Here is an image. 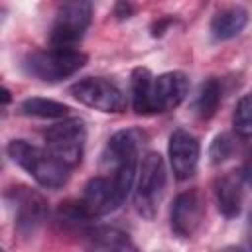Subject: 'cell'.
<instances>
[{
  "mask_svg": "<svg viewBox=\"0 0 252 252\" xmlns=\"http://www.w3.org/2000/svg\"><path fill=\"white\" fill-rule=\"evenodd\" d=\"M22 112L26 116H35V118H49V120H61L69 116V106L51 98H41V96H32L26 98L20 104Z\"/></svg>",
  "mask_w": 252,
  "mask_h": 252,
  "instance_id": "cell-16",
  "label": "cell"
},
{
  "mask_svg": "<svg viewBox=\"0 0 252 252\" xmlns=\"http://www.w3.org/2000/svg\"><path fill=\"white\" fill-rule=\"evenodd\" d=\"M71 94L85 106L106 114H120L126 110V94L114 83L102 77H85L71 87Z\"/></svg>",
  "mask_w": 252,
  "mask_h": 252,
  "instance_id": "cell-6",
  "label": "cell"
},
{
  "mask_svg": "<svg viewBox=\"0 0 252 252\" xmlns=\"http://www.w3.org/2000/svg\"><path fill=\"white\" fill-rule=\"evenodd\" d=\"M138 179L134 189V207L144 219H154L165 193L167 171L163 158L158 152H148L138 165Z\"/></svg>",
  "mask_w": 252,
  "mask_h": 252,
  "instance_id": "cell-3",
  "label": "cell"
},
{
  "mask_svg": "<svg viewBox=\"0 0 252 252\" xmlns=\"http://www.w3.org/2000/svg\"><path fill=\"white\" fill-rule=\"evenodd\" d=\"M85 238L91 248L98 250H134L130 236L114 226H93L85 230Z\"/></svg>",
  "mask_w": 252,
  "mask_h": 252,
  "instance_id": "cell-14",
  "label": "cell"
},
{
  "mask_svg": "<svg viewBox=\"0 0 252 252\" xmlns=\"http://www.w3.org/2000/svg\"><path fill=\"white\" fill-rule=\"evenodd\" d=\"M167 156H169V163H171V171L175 179L183 181L195 173L199 156H201V146L191 132L177 128L169 136Z\"/></svg>",
  "mask_w": 252,
  "mask_h": 252,
  "instance_id": "cell-10",
  "label": "cell"
},
{
  "mask_svg": "<svg viewBox=\"0 0 252 252\" xmlns=\"http://www.w3.org/2000/svg\"><path fill=\"white\" fill-rule=\"evenodd\" d=\"M8 197H10V205L14 207L16 230L24 236L33 234L47 217L45 199L28 187H18V189L14 187Z\"/></svg>",
  "mask_w": 252,
  "mask_h": 252,
  "instance_id": "cell-7",
  "label": "cell"
},
{
  "mask_svg": "<svg viewBox=\"0 0 252 252\" xmlns=\"http://www.w3.org/2000/svg\"><path fill=\"white\" fill-rule=\"evenodd\" d=\"M236 152V144H234V138L230 134H219L213 144H211V150H209V156H211V161L213 163H222L226 161L228 158H232V154Z\"/></svg>",
  "mask_w": 252,
  "mask_h": 252,
  "instance_id": "cell-19",
  "label": "cell"
},
{
  "mask_svg": "<svg viewBox=\"0 0 252 252\" xmlns=\"http://www.w3.org/2000/svg\"><path fill=\"white\" fill-rule=\"evenodd\" d=\"M215 199L219 211L226 219H234L242 211V185L236 175H222L215 181Z\"/></svg>",
  "mask_w": 252,
  "mask_h": 252,
  "instance_id": "cell-13",
  "label": "cell"
},
{
  "mask_svg": "<svg viewBox=\"0 0 252 252\" xmlns=\"http://www.w3.org/2000/svg\"><path fill=\"white\" fill-rule=\"evenodd\" d=\"M10 100H12L10 91H8V89H4V87H0V104H8Z\"/></svg>",
  "mask_w": 252,
  "mask_h": 252,
  "instance_id": "cell-20",
  "label": "cell"
},
{
  "mask_svg": "<svg viewBox=\"0 0 252 252\" xmlns=\"http://www.w3.org/2000/svg\"><path fill=\"white\" fill-rule=\"evenodd\" d=\"M205 217V199L197 189L183 191L175 197L171 207V230L179 238H191Z\"/></svg>",
  "mask_w": 252,
  "mask_h": 252,
  "instance_id": "cell-9",
  "label": "cell"
},
{
  "mask_svg": "<svg viewBox=\"0 0 252 252\" xmlns=\"http://www.w3.org/2000/svg\"><path fill=\"white\" fill-rule=\"evenodd\" d=\"M87 63V55L79 51L77 47H55L51 45L49 49L43 51H33L24 59V69L28 75L47 81V83H57L63 81L77 71H81Z\"/></svg>",
  "mask_w": 252,
  "mask_h": 252,
  "instance_id": "cell-2",
  "label": "cell"
},
{
  "mask_svg": "<svg viewBox=\"0 0 252 252\" xmlns=\"http://www.w3.org/2000/svg\"><path fill=\"white\" fill-rule=\"evenodd\" d=\"M93 20L91 0H61L55 10L49 41L55 47H75Z\"/></svg>",
  "mask_w": 252,
  "mask_h": 252,
  "instance_id": "cell-4",
  "label": "cell"
},
{
  "mask_svg": "<svg viewBox=\"0 0 252 252\" xmlns=\"http://www.w3.org/2000/svg\"><path fill=\"white\" fill-rule=\"evenodd\" d=\"M220 94H222V89L219 85L217 79H209L201 85L197 96H195V102H193V108L195 112L201 116V118H211L219 104H220Z\"/></svg>",
  "mask_w": 252,
  "mask_h": 252,
  "instance_id": "cell-17",
  "label": "cell"
},
{
  "mask_svg": "<svg viewBox=\"0 0 252 252\" xmlns=\"http://www.w3.org/2000/svg\"><path fill=\"white\" fill-rule=\"evenodd\" d=\"M79 203L83 205V209L87 211V215L91 219L108 215V213H112L114 209L120 207L108 175H96V177H93L85 185V191H83V197L79 199Z\"/></svg>",
  "mask_w": 252,
  "mask_h": 252,
  "instance_id": "cell-11",
  "label": "cell"
},
{
  "mask_svg": "<svg viewBox=\"0 0 252 252\" xmlns=\"http://www.w3.org/2000/svg\"><path fill=\"white\" fill-rule=\"evenodd\" d=\"M47 150L69 169H75L85 154L87 128L81 118H61L45 132Z\"/></svg>",
  "mask_w": 252,
  "mask_h": 252,
  "instance_id": "cell-5",
  "label": "cell"
},
{
  "mask_svg": "<svg viewBox=\"0 0 252 252\" xmlns=\"http://www.w3.org/2000/svg\"><path fill=\"white\" fill-rule=\"evenodd\" d=\"M0 169H2V158H0Z\"/></svg>",
  "mask_w": 252,
  "mask_h": 252,
  "instance_id": "cell-21",
  "label": "cell"
},
{
  "mask_svg": "<svg viewBox=\"0 0 252 252\" xmlns=\"http://www.w3.org/2000/svg\"><path fill=\"white\" fill-rule=\"evenodd\" d=\"M189 93V79L181 71H167L152 79L150 106L152 114L169 112L177 108Z\"/></svg>",
  "mask_w": 252,
  "mask_h": 252,
  "instance_id": "cell-8",
  "label": "cell"
},
{
  "mask_svg": "<svg viewBox=\"0 0 252 252\" xmlns=\"http://www.w3.org/2000/svg\"><path fill=\"white\" fill-rule=\"evenodd\" d=\"M248 24V12L240 6H230L215 14L211 20V35L217 41H226L242 33V30Z\"/></svg>",
  "mask_w": 252,
  "mask_h": 252,
  "instance_id": "cell-12",
  "label": "cell"
},
{
  "mask_svg": "<svg viewBox=\"0 0 252 252\" xmlns=\"http://www.w3.org/2000/svg\"><path fill=\"white\" fill-rule=\"evenodd\" d=\"M8 156L45 189H59L69 181L71 169L49 150L33 146L26 140H12L8 144Z\"/></svg>",
  "mask_w": 252,
  "mask_h": 252,
  "instance_id": "cell-1",
  "label": "cell"
},
{
  "mask_svg": "<svg viewBox=\"0 0 252 252\" xmlns=\"http://www.w3.org/2000/svg\"><path fill=\"white\" fill-rule=\"evenodd\" d=\"M152 79H154V75L144 67H136L132 71L130 93H132V106L138 114H152V106H150Z\"/></svg>",
  "mask_w": 252,
  "mask_h": 252,
  "instance_id": "cell-15",
  "label": "cell"
},
{
  "mask_svg": "<svg viewBox=\"0 0 252 252\" xmlns=\"http://www.w3.org/2000/svg\"><path fill=\"white\" fill-rule=\"evenodd\" d=\"M232 124H234L236 134L242 140L250 138V134H252V102H250L248 94H244L236 102V108H234V114H232Z\"/></svg>",
  "mask_w": 252,
  "mask_h": 252,
  "instance_id": "cell-18",
  "label": "cell"
}]
</instances>
